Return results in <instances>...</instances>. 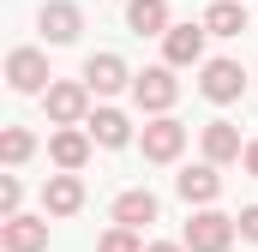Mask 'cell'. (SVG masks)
<instances>
[{"label": "cell", "mask_w": 258, "mask_h": 252, "mask_svg": "<svg viewBox=\"0 0 258 252\" xmlns=\"http://www.w3.org/2000/svg\"><path fill=\"white\" fill-rule=\"evenodd\" d=\"M234 234H240L234 216H222V210H198L192 222H186V234H180V246H186V252H228Z\"/></svg>", "instance_id": "cell-1"}, {"label": "cell", "mask_w": 258, "mask_h": 252, "mask_svg": "<svg viewBox=\"0 0 258 252\" xmlns=\"http://www.w3.org/2000/svg\"><path fill=\"white\" fill-rule=\"evenodd\" d=\"M6 84L18 90V96H48V54L42 48H12L6 54Z\"/></svg>", "instance_id": "cell-3"}, {"label": "cell", "mask_w": 258, "mask_h": 252, "mask_svg": "<svg viewBox=\"0 0 258 252\" xmlns=\"http://www.w3.org/2000/svg\"><path fill=\"white\" fill-rule=\"evenodd\" d=\"M132 72L120 54H90L84 60V84H90V96H114V90H132Z\"/></svg>", "instance_id": "cell-4"}, {"label": "cell", "mask_w": 258, "mask_h": 252, "mask_svg": "<svg viewBox=\"0 0 258 252\" xmlns=\"http://www.w3.org/2000/svg\"><path fill=\"white\" fill-rule=\"evenodd\" d=\"M84 126H90V138H96L102 150H120V144H132V120L120 114V108H96Z\"/></svg>", "instance_id": "cell-17"}, {"label": "cell", "mask_w": 258, "mask_h": 252, "mask_svg": "<svg viewBox=\"0 0 258 252\" xmlns=\"http://www.w3.org/2000/svg\"><path fill=\"white\" fill-rule=\"evenodd\" d=\"M144 252H186V246H180V240H150Z\"/></svg>", "instance_id": "cell-24"}, {"label": "cell", "mask_w": 258, "mask_h": 252, "mask_svg": "<svg viewBox=\"0 0 258 252\" xmlns=\"http://www.w3.org/2000/svg\"><path fill=\"white\" fill-rule=\"evenodd\" d=\"M126 24L138 36H168L174 18H168V0H126Z\"/></svg>", "instance_id": "cell-16"}, {"label": "cell", "mask_w": 258, "mask_h": 252, "mask_svg": "<svg viewBox=\"0 0 258 252\" xmlns=\"http://www.w3.org/2000/svg\"><path fill=\"white\" fill-rule=\"evenodd\" d=\"M144 222H156V192H144V186H132L114 198V228H144Z\"/></svg>", "instance_id": "cell-14"}, {"label": "cell", "mask_w": 258, "mask_h": 252, "mask_svg": "<svg viewBox=\"0 0 258 252\" xmlns=\"http://www.w3.org/2000/svg\"><path fill=\"white\" fill-rule=\"evenodd\" d=\"M0 240H6V252H48V222L42 216H12V222H0Z\"/></svg>", "instance_id": "cell-13"}, {"label": "cell", "mask_w": 258, "mask_h": 252, "mask_svg": "<svg viewBox=\"0 0 258 252\" xmlns=\"http://www.w3.org/2000/svg\"><path fill=\"white\" fill-rule=\"evenodd\" d=\"M30 150H36V138H30L24 126H6V132H0V156H6L12 168H18V162H30Z\"/></svg>", "instance_id": "cell-19"}, {"label": "cell", "mask_w": 258, "mask_h": 252, "mask_svg": "<svg viewBox=\"0 0 258 252\" xmlns=\"http://www.w3.org/2000/svg\"><path fill=\"white\" fill-rule=\"evenodd\" d=\"M138 144H144V162H174V156L186 150V126L162 114V120L144 126V138H138Z\"/></svg>", "instance_id": "cell-6"}, {"label": "cell", "mask_w": 258, "mask_h": 252, "mask_svg": "<svg viewBox=\"0 0 258 252\" xmlns=\"http://www.w3.org/2000/svg\"><path fill=\"white\" fill-rule=\"evenodd\" d=\"M240 162H246V174H258V138L246 144V156H240Z\"/></svg>", "instance_id": "cell-23"}, {"label": "cell", "mask_w": 258, "mask_h": 252, "mask_svg": "<svg viewBox=\"0 0 258 252\" xmlns=\"http://www.w3.org/2000/svg\"><path fill=\"white\" fill-rule=\"evenodd\" d=\"M96 252H144V240H138L132 228H108V234L96 240Z\"/></svg>", "instance_id": "cell-20"}, {"label": "cell", "mask_w": 258, "mask_h": 252, "mask_svg": "<svg viewBox=\"0 0 258 252\" xmlns=\"http://www.w3.org/2000/svg\"><path fill=\"white\" fill-rule=\"evenodd\" d=\"M36 24H42V36H48V42H78V30H84V12H78L72 0H48V6L36 12Z\"/></svg>", "instance_id": "cell-9"}, {"label": "cell", "mask_w": 258, "mask_h": 252, "mask_svg": "<svg viewBox=\"0 0 258 252\" xmlns=\"http://www.w3.org/2000/svg\"><path fill=\"white\" fill-rule=\"evenodd\" d=\"M174 186H180L186 204H204V210H210V204H216V192H222V174H216V162H198V168H186Z\"/></svg>", "instance_id": "cell-15"}, {"label": "cell", "mask_w": 258, "mask_h": 252, "mask_svg": "<svg viewBox=\"0 0 258 252\" xmlns=\"http://www.w3.org/2000/svg\"><path fill=\"white\" fill-rule=\"evenodd\" d=\"M174 96H180V84H174V66H144L138 78H132V102L144 108V114H168L174 108Z\"/></svg>", "instance_id": "cell-2"}, {"label": "cell", "mask_w": 258, "mask_h": 252, "mask_svg": "<svg viewBox=\"0 0 258 252\" xmlns=\"http://www.w3.org/2000/svg\"><path fill=\"white\" fill-rule=\"evenodd\" d=\"M42 108H48L54 126H78L84 114H90V84H48Z\"/></svg>", "instance_id": "cell-5"}, {"label": "cell", "mask_w": 258, "mask_h": 252, "mask_svg": "<svg viewBox=\"0 0 258 252\" xmlns=\"http://www.w3.org/2000/svg\"><path fill=\"white\" fill-rule=\"evenodd\" d=\"M234 222H240V234H246V240H258V204H246Z\"/></svg>", "instance_id": "cell-22"}, {"label": "cell", "mask_w": 258, "mask_h": 252, "mask_svg": "<svg viewBox=\"0 0 258 252\" xmlns=\"http://www.w3.org/2000/svg\"><path fill=\"white\" fill-rule=\"evenodd\" d=\"M240 156H246V144H240V126L234 120H210L204 126V162L222 168V162H240Z\"/></svg>", "instance_id": "cell-12"}, {"label": "cell", "mask_w": 258, "mask_h": 252, "mask_svg": "<svg viewBox=\"0 0 258 252\" xmlns=\"http://www.w3.org/2000/svg\"><path fill=\"white\" fill-rule=\"evenodd\" d=\"M210 36H240V30H252L246 24V0H210V12L198 18Z\"/></svg>", "instance_id": "cell-18"}, {"label": "cell", "mask_w": 258, "mask_h": 252, "mask_svg": "<svg viewBox=\"0 0 258 252\" xmlns=\"http://www.w3.org/2000/svg\"><path fill=\"white\" fill-rule=\"evenodd\" d=\"M198 90H204L210 102H240V90H246V72H240V60H204Z\"/></svg>", "instance_id": "cell-7"}, {"label": "cell", "mask_w": 258, "mask_h": 252, "mask_svg": "<svg viewBox=\"0 0 258 252\" xmlns=\"http://www.w3.org/2000/svg\"><path fill=\"white\" fill-rule=\"evenodd\" d=\"M48 156H54V168H60V174H78V168L90 162V132H78V126H60V132L48 138Z\"/></svg>", "instance_id": "cell-10"}, {"label": "cell", "mask_w": 258, "mask_h": 252, "mask_svg": "<svg viewBox=\"0 0 258 252\" xmlns=\"http://www.w3.org/2000/svg\"><path fill=\"white\" fill-rule=\"evenodd\" d=\"M18 198H24V186L6 174V180H0V216H6V222H12V216H24V210H18Z\"/></svg>", "instance_id": "cell-21"}, {"label": "cell", "mask_w": 258, "mask_h": 252, "mask_svg": "<svg viewBox=\"0 0 258 252\" xmlns=\"http://www.w3.org/2000/svg\"><path fill=\"white\" fill-rule=\"evenodd\" d=\"M42 210H48V216H78V210H84V180H78V174H48Z\"/></svg>", "instance_id": "cell-11"}, {"label": "cell", "mask_w": 258, "mask_h": 252, "mask_svg": "<svg viewBox=\"0 0 258 252\" xmlns=\"http://www.w3.org/2000/svg\"><path fill=\"white\" fill-rule=\"evenodd\" d=\"M204 24H174L168 36H162V66H198L204 60Z\"/></svg>", "instance_id": "cell-8"}]
</instances>
